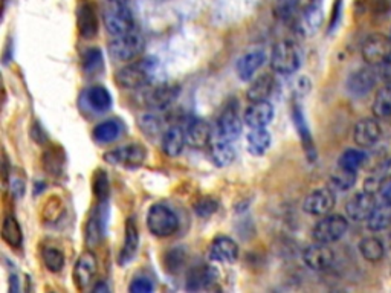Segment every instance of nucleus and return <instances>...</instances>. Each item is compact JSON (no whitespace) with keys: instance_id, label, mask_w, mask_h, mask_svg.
Here are the masks:
<instances>
[{"instance_id":"nucleus-29","label":"nucleus","mask_w":391,"mask_h":293,"mask_svg":"<svg viewBox=\"0 0 391 293\" xmlns=\"http://www.w3.org/2000/svg\"><path fill=\"white\" fill-rule=\"evenodd\" d=\"M246 144L249 153L253 156H263L273 144V136L269 130L265 128H249L246 135Z\"/></svg>"},{"instance_id":"nucleus-25","label":"nucleus","mask_w":391,"mask_h":293,"mask_svg":"<svg viewBox=\"0 0 391 293\" xmlns=\"http://www.w3.org/2000/svg\"><path fill=\"white\" fill-rule=\"evenodd\" d=\"M208 150H210L211 162L219 168L231 165L237 156L234 143H228V140L213 139V143L208 147Z\"/></svg>"},{"instance_id":"nucleus-46","label":"nucleus","mask_w":391,"mask_h":293,"mask_svg":"<svg viewBox=\"0 0 391 293\" xmlns=\"http://www.w3.org/2000/svg\"><path fill=\"white\" fill-rule=\"evenodd\" d=\"M379 75H381V78L385 81V84H391V57L387 58L381 66L377 68Z\"/></svg>"},{"instance_id":"nucleus-15","label":"nucleus","mask_w":391,"mask_h":293,"mask_svg":"<svg viewBox=\"0 0 391 293\" xmlns=\"http://www.w3.org/2000/svg\"><path fill=\"white\" fill-rule=\"evenodd\" d=\"M376 205L377 203H376L375 195L368 194L365 191L356 192L345 203L347 219L353 222H365L373 212V210L376 208Z\"/></svg>"},{"instance_id":"nucleus-34","label":"nucleus","mask_w":391,"mask_h":293,"mask_svg":"<svg viewBox=\"0 0 391 293\" xmlns=\"http://www.w3.org/2000/svg\"><path fill=\"white\" fill-rule=\"evenodd\" d=\"M2 238L11 247H20L21 243H24V232H21V227L16 217H5L2 225Z\"/></svg>"},{"instance_id":"nucleus-47","label":"nucleus","mask_w":391,"mask_h":293,"mask_svg":"<svg viewBox=\"0 0 391 293\" xmlns=\"http://www.w3.org/2000/svg\"><path fill=\"white\" fill-rule=\"evenodd\" d=\"M381 195H382V202L391 205V180L385 183L382 191H381Z\"/></svg>"},{"instance_id":"nucleus-14","label":"nucleus","mask_w":391,"mask_h":293,"mask_svg":"<svg viewBox=\"0 0 391 293\" xmlns=\"http://www.w3.org/2000/svg\"><path fill=\"white\" fill-rule=\"evenodd\" d=\"M377 68L375 66H365L357 69L350 73V77L347 78V91L353 96H365L370 93L377 84Z\"/></svg>"},{"instance_id":"nucleus-32","label":"nucleus","mask_w":391,"mask_h":293,"mask_svg":"<svg viewBox=\"0 0 391 293\" xmlns=\"http://www.w3.org/2000/svg\"><path fill=\"white\" fill-rule=\"evenodd\" d=\"M121 135V125L115 119H107L93 128V138L100 144H111Z\"/></svg>"},{"instance_id":"nucleus-17","label":"nucleus","mask_w":391,"mask_h":293,"mask_svg":"<svg viewBox=\"0 0 391 293\" xmlns=\"http://www.w3.org/2000/svg\"><path fill=\"white\" fill-rule=\"evenodd\" d=\"M274 116L275 110L273 103L257 101L246 107L243 121L249 128H265L274 121Z\"/></svg>"},{"instance_id":"nucleus-33","label":"nucleus","mask_w":391,"mask_h":293,"mask_svg":"<svg viewBox=\"0 0 391 293\" xmlns=\"http://www.w3.org/2000/svg\"><path fill=\"white\" fill-rule=\"evenodd\" d=\"M372 110L377 119L391 118V84H385L376 92Z\"/></svg>"},{"instance_id":"nucleus-4","label":"nucleus","mask_w":391,"mask_h":293,"mask_svg":"<svg viewBox=\"0 0 391 293\" xmlns=\"http://www.w3.org/2000/svg\"><path fill=\"white\" fill-rule=\"evenodd\" d=\"M349 231V219L341 214L323 215L312 230L313 242L332 245L340 242Z\"/></svg>"},{"instance_id":"nucleus-43","label":"nucleus","mask_w":391,"mask_h":293,"mask_svg":"<svg viewBox=\"0 0 391 293\" xmlns=\"http://www.w3.org/2000/svg\"><path fill=\"white\" fill-rule=\"evenodd\" d=\"M217 208H219V205L211 197H205L194 205V211L200 217H210L217 211Z\"/></svg>"},{"instance_id":"nucleus-12","label":"nucleus","mask_w":391,"mask_h":293,"mask_svg":"<svg viewBox=\"0 0 391 293\" xmlns=\"http://www.w3.org/2000/svg\"><path fill=\"white\" fill-rule=\"evenodd\" d=\"M381 138H382V128L376 116L360 119L353 128L355 144L362 150L375 147L379 140H381Z\"/></svg>"},{"instance_id":"nucleus-39","label":"nucleus","mask_w":391,"mask_h":293,"mask_svg":"<svg viewBox=\"0 0 391 293\" xmlns=\"http://www.w3.org/2000/svg\"><path fill=\"white\" fill-rule=\"evenodd\" d=\"M292 116H293V124H295L298 133L301 136V140H303V145L304 148L308 150V153L310 155V159L313 160V144H312V138H310V133L308 130V125H306V121H304V116H303V112L301 108L298 106L293 107V112H292Z\"/></svg>"},{"instance_id":"nucleus-36","label":"nucleus","mask_w":391,"mask_h":293,"mask_svg":"<svg viewBox=\"0 0 391 293\" xmlns=\"http://www.w3.org/2000/svg\"><path fill=\"white\" fill-rule=\"evenodd\" d=\"M329 183H330L329 187L333 191H349L355 187L356 183V171L344 170L338 167V170H336L330 176Z\"/></svg>"},{"instance_id":"nucleus-7","label":"nucleus","mask_w":391,"mask_h":293,"mask_svg":"<svg viewBox=\"0 0 391 293\" xmlns=\"http://www.w3.org/2000/svg\"><path fill=\"white\" fill-rule=\"evenodd\" d=\"M242 128H243V123H242L240 115H238L237 107L235 106L233 107V104L226 106L215 121L214 139L235 143L238 136L242 135Z\"/></svg>"},{"instance_id":"nucleus-10","label":"nucleus","mask_w":391,"mask_h":293,"mask_svg":"<svg viewBox=\"0 0 391 293\" xmlns=\"http://www.w3.org/2000/svg\"><path fill=\"white\" fill-rule=\"evenodd\" d=\"M336 205V195L335 191L330 187L317 188L306 195V199L303 202V211L313 215V217H323L332 212Z\"/></svg>"},{"instance_id":"nucleus-27","label":"nucleus","mask_w":391,"mask_h":293,"mask_svg":"<svg viewBox=\"0 0 391 293\" xmlns=\"http://www.w3.org/2000/svg\"><path fill=\"white\" fill-rule=\"evenodd\" d=\"M84 101L95 113H106L112 107V95L104 86H92L86 91Z\"/></svg>"},{"instance_id":"nucleus-8","label":"nucleus","mask_w":391,"mask_h":293,"mask_svg":"<svg viewBox=\"0 0 391 293\" xmlns=\"http://www.w3.org/2000/svg\"><path fill=\"white\" fill-rule=\"evenodd\" d=\"M146 158H147V151L143 145L139 144H128V145L118 147L107 151V153L104 155V159L108 162V164L128 168V170L139 168L144 164Z\"/></svg>"},{"instance_id":"nucleus-50","label":"nucleus","mask_w":391,"mask_h":293,"mask_svg":"<svg viewBox=\"0 0 391 293\" xmlns=\"http://www.w3.org/2000/svg\"><path fill=\"white\" fill-rule=\"evenodd\" d=\"M388 37L391 38V28H390V32H388Z\"/></svg>"},{"instance_id":"nucleus-19","label":"nucleus","mask_w":391,"mask_h":293,"mask_svg":"<svg viewBox=\"0 0 391 293\" xmlns=\"http://www.w3.org/2000/svg\"><path fill=\"white\" fill-rule=\"evenodd\" d=\"M266 52L263 49H253L238 58L235 64L237 77L242 81H249L255 77V73L263 68L266 63Z\"/></svg>"},{"instance_id":"nucleus-5","label":"nucleus","mask_w":391,"mask_h":293,"mask_svg":"<svg viewBox=\"0 0 391 293\" xmlns=\"http://www.w3.org/2000/svg\"><path fill=\"white\" fill-rule=\"evenodd\" d=\"M147 227L158 238L170 237L179 230V217L168 206L156 203L150 208L147 215Z\"/></svg>"},{"instance_id":"nucleus-2","label":"nucleus","mask_w":391,"mask_h":293,"mask_svg":"<svg viewBox=\"0 0 391 293\" xmlns=\"http://www.w3.org/2000/svg\"><path fill=\"white\" fill-rule=\"evenodd\" d=\"M103 21L112 36H123L136 31V20L127 2L107 0L103 8Z\"/></svg>"},{"instance_id":"nucleus-38","label":"nucleus","mask_w":391,"mask_h":293,"mask_svg":"<svg viewBox=\"0 0 391 293\" xmlns=\"http://www.w3.org/2000/svg\"><path fill=\"white\" fill-rule=\"evenodd\" d=\"M41 259L49 272L57 274L64 267V254L60 251L59 247H54V246L43 247Z\"/></svg>"},{"instance_id":"nucleus-40","label":"nucleus","mask_w":391,"mask_h":293,"mask_svg":"<svg viewBox=\"0 0 391 293\" xmlns=\"http://www.w3.org/2000/svg\"><path fill=\"white\" fill-rule=\"evenodd\" d=\"M95 194L98 202H107L108 200V192H111V185H108L107 175L103 170H98L95 175V185H93Z\"/></svg>"},{"instance_id":"nucleus-9","label":"nucleus","mask_w":391,"mask_h":293,"mask_svg":"<svg viewBox=\"0 0 391 293\" xmlns=\"http://www.w3.org/2000/svg\"><path fill=\"white\" fill-rule=\"evenodd\" d=\"M361 56L368 66L379 68L391 57V38L382 34L368 36L362 43Z\"/></svg>"},{"instance_id":"nucleus-6","label":"nucleus","mask_w":391,"mask_h":293,"mask_svg":"<svg viewBox=\"0 0 391 293\" xmlns=\"http://www.w3.org/2000/svg\"><path fill=\"white\" fill-rule=\"evenodd\" d=\"M144 51V38L138 31L123 36H113L108 41V52L118 61L135 60Z\"/></svg>"},{"instance_id":"nucleus-30","label":"nucleus","mask_w":391,"mask_h":293,"mask_svg":"<svg viewBox=\"0 0 391 293\" xmlns=\"http://www.w3.org/2000/svg\"><path fill=\"white\" fill-rule=\"evenodd\" d=\"M368 231L381 232L388 230L391 226V205L382 202L381 205H376V208L370 214V217L365 220Z\"/></svg>"},{"instance_id":"nucleus-48","label":"nucleus","mask_w":391,"mask_h":293,"mask_svg":"<svg viewBox=\"0 0 391 293\" xmlns=\"http://www.w3.org/2000/svg\"><path fill=\"white\" fill-rule=\"evenodd\" d=\"M92 290L93 292H108V287L104 284V281H100V284H96Z\"/></svg>"},{"instance_id":"nucleus-22","label":"nucleus","mask_w":391,"mask_h":293,"mask_svg":"<svg viewBox=\"0 0 391 293\" xmlns=\"http://www.w3.org/2000/svg\"><path fill=\"white\" fill-rule=\"evenodd\" d=\"M139 247V232L138 225L133 217H128L126 222V234H124V243L121 247V252L118 257V264L126 266L136 257Z\"/></svg>"},{"instance_id":"nucleus-26","label":"nucleus","mask_w":391,"mask_h":293,"mask_svg":"<svg viewBox=\"0 0 391 293\" xmlns=\"http://www.w3.org/2000/svg\"><path fill=\"white\" fill-rule=\"evenodd\" d=\"M214 139V130L205 121H193L187 130V140L194 148H208Z\"/></svg>"},{"instance_id":"nucleus-42","label":"nucleus","mask_w":391,"mask_h":293,"mask_svg":"<svg viewBox=\"0 0 391 293\" xmlns=\"http://www.w3.org/2000/svg\"><path fill=\"white\" fill-rule=\"evenodd\" d=\"M101 66H103L101 51L96 48H89V51L84 53V69L88 72H92Z\"/></svg>"},{"instance_id":"nucleus-11","label":"nucleus","mask_w":391,"mask_h":293,"mask_svg":"<svg viewBox=\"0 0 391 293\" xmlns=\"http://www.w3.org/2000/svg\"><path fill=\"white\" fill-rule=\"evenodd\" d=\"M303 262L315 272H324L333 266L335 252L329 245L315 242L303 251Z\"/></svg>"},{"instance_id":"nucleus-35","label":"nucleus","mask_w":391,"mask_h":293,"mask_svg":"<svg viewBox=\"0 0 391 293\" xmlns=\"http://www.w3.org/2000/svg\"><path fill=\"white\" fill-rule=\"evenodd\" d=\"M214 277H215V274H214L213 267H206V266L194 267L187 277V289L188 290L203 289L211 283Z\"/></svg>"},{"instance_id":"nucleus-37","label":"nucleus","mask_w":391,"mask_h":293,"mask_svg":"<svg viewBox=\"0 0 391 293\" xmlns=\"http://www.w3.org/2000/svg\"><path fill=\"white\" fill-rule=\"evenodd\" d=\"M365 153L362 148H349L338 159V167L350 171H357L365 164Z\"/></svg>"},{"instance_id":"nucleus-1","label":"nucleus","mask_w":391,"mask_h":293,"mask_svg":"<svg viewBox=\"0 0 391 293\" xmlns=\"http://www.w3.org/2000/svg\"><path fill=\"white\" fill-rule=\"evenodd\" d=\"M159 77V63L155 58H141L127 64L116 73V83L124 89H144Z\"/></svg>"},{"instance_id":"nucleus-31","label":"nucleus","mask_w":391,"mask_h":293,"mask_svg":"<svg viewBox=\"0 0 391 293\" xmlns=\"http://www.w3.org/2000/svg\"><path fill=\"white\" fill-rule=\"evenodd\" d=\"M360 252L364 259L370 263L382 262L385 257V246L381 238L377 237H365L360 242Z\"/></svg>"},{"instance_id":"nucleus-44","label":"nucleus","mask_w":391,"mask_h":293,"mask_svg":"<svg viewBox=\"0 0 391 293\" xmlns=\"http://www.w3.org/2000/svg\"><path fill=\"white\" fill-rule=\"evenodd\" d=\"M130 293H150L153 292V283L147 277H136L128 286Z\"/></svg>"},{"instance_id":"nucleus-21","label":"nucleus","mask_w":391,"mask_h":293,"mask_svg":"<svg viewBox=\"0 0 391 293\" xmlns=\"http://www.w3.org/2000/svg\"><path fill=\"white\" fill-rule=\"evenodd\" d=\"M77 26L83 38H93L98 34V16L89 0H81L77 9Z\"/></svg>"},{"instance_id":"nucleus-49","label":"nucleus","mask_w":391,"mask_h":293,"mask_svg":"<svg viewBox=\"0 0 391 293\" xmlns=\"http://www.w3.org/2000/svg\"><path fill=\"white\" fill-rule=\"evenodd\" d=\"M116 2H127V0H116Z\"/></svg>"},{"instance_id":"nucleus-28","label":"nucleus","mask_w":391,"mask_h":293,"mask_svg":"<svg viewBox=\"0 0 391 293\" xmlns=\"http://www.w3.org/2000/svg\"><path fill=\"white\" fill-rule=\"evenodd\" d=\"M275 80L270 73H263L257 77L249 89L246 92V98L249 103H257V101H268V98L270 96L274 91Z\"/></svg>"},{"instance_id":"nucleus-41","label":"nucleus","mask_w":391,"mask_h":293,"mask_svg":"<svg viewBox=\"0 0 391 293\" xmlns=\"http://www.w3.org/2000/svg\"><path fill=\"white\" fill-rule=\"evenodd\" d=\"M385 183H387V180L376 171V173H373V175H370V176L364 179L362 191L372 194V195H377V194H381Z\"/></svg>"},{"instance_id":"nucleus-24","label":"nucleus","mask_w":391,"mask_h":293,"mask_svg":"<svg viewBox=\"0 0 391 293\" xmlns=\"http://www.w3.org/2000/svg\"><path fill=\"white\" fill-rule=\"evenodd\" d=\"M321 24H323V11L320 5L303 11V13L297 17V20L293 21L298 34L304 37L315 34V32H317L318 28L321 26Z\"/></svg>"},{"instance_id":"nucleus-3","label":"nucleus","mask_w":391,"mask_h":293,"mask_svg":"<svg viewBox=\"0 0 391 293\" xmlns=\"http://www.w3.org/2000/svg\"><path fill=\"white\" fill-rule=\"evenodd\" d=\"M303 63L301 48L292 40H281L270 51V69L281 75L295 73Z\"/></svg>"},{"instance_id":"nucleus-23","label":"nucleus","mask_w":391,"mask_h":293,"mask_svg":"<svg viewBox=\"0 0 391 293\" xmlns=\"http://www.w3.org/2000/svg\"><path fill=\"white\" fill-rule=\"evenodd\" d=\"M188 144L187 140V132L182 127L173 125L170 128H167L164 135H162L161 139V147L162 151L170 158H176L179 155H182L183 148Z\"/></svg>"},{"instance_id":"nucleus-13","label":"nucleus","mask_w":391,"mask_h":293,"mask_svg":"<svg viewBox=\"0 0 391 293\" xmlns=\"http://www.w3.org/2000/svg\"><path fill=\"white\" fill-rule=\"evenodd\" d=\"M108 219V202H98V206L92 211L89 222L86 225V242L91 247L101 243L107 230Z\"/></svg>"},{"instance_id":"nucleus-20","label":"nucleus","mask_w":391,"mask_h":293,"mask_svg":"<svg viewBox=\"0 0 391 293\" xmlns=\"http://www.w3.org/2000/svg\"><path fill=\"white\" fill-rule=\"evenodd\" d=\"M96 269H98V262L92 251H86L78 257L77 264H75L73 267L72 277H73L75 284H77L80 290H84L92 283L96 275Z\"/></svg>"},{"instance_id":"nucleus-45","label":"nucleus","mask_w":391,"mask_h":293,"mask_svg":"<svg viewBox=\"0 0 391 293\" xmlns=\"http://www.w3.org/2000/svg\"><path fill=\"white\" fill-rule=\"evenodd\" d=\"M141 127H143L147 133L150 135H156L159 130V123L158 119L153 115H146L141 118Z\"/></svg>"},{"instance_id":"nucleus-16","label":"nucleus","mask_w":391,"mask_h":293,"mask_svg":"<svg viewBox=\"0 0 391 293\" xmlns=\"http://www.w3.org/2000/svg\"><path fill=\"white\" fill-rule=\"evenodd\" d=\"M179 95V88L170 84H159L155 88H147L144 93V104L153 110H166L173 103L176 101Z\"/></svg>"},{"instance_id":"nucleus-18","label":"nucleus","mask_w":391,"mask_h":293,"mask_svg":"<svg viewBox=\"0 0 391 293\" xmlns=\"http://www.w3.org/2000/svg\"><path fill=\"white\" fill-rule=\"evenodd\" d=\"M238 254H240V249H238L237 242L233 240L231 237L219 235L211 242L210 258L215 263H235Z\"/></svg>"}]
</instances>
